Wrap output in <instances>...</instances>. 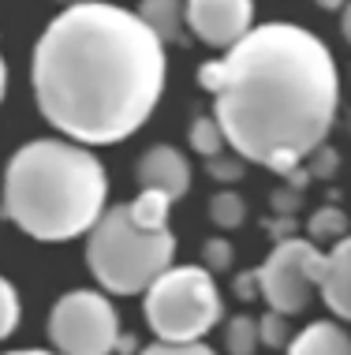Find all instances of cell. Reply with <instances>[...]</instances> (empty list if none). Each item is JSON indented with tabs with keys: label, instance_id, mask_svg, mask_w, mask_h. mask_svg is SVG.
I'll use <instances>...</instances> for the list:
<instances>
[{
	"label": "cell",
	"instance_id": "obj_1",
	"mask_svg": "<svg viewBox=\"0 0 351 355\" xmlns=\"http://www.w3.org/2000/svg\"><path fill=\"white\" fill-rule=\"evenodd\" d=\"M34 98L68 142L109 146L131 139L165 90V45L116 4H75L34 45Z\"/></svg>",
	"mask_w": 351,
	"mask_h": 355
},
{
	"label": "cell",
	"instance_id": "obj_2",
	"mask_svg": "<svg viewBox=\"0 0 351 355\" xmlns=\"http://www.w3.org/2000/svg\"><path fill=\"white\" fill-rule=\"evenodd\" d=\"M213 94V120L243 161L291 172L329 139L340 71L329 45L307 26H254L221 60L198 68Z\"/></svg>",
	"mask_w": 351,
	"mask_h": 355
},
{
	"label": "cell",
	"instance_id": "obj_3",
	"mask_svg": "<svg viewBox=\"0 0 351 355\" xmlns=\"http://www.w3.org/2000/svg\"><path fill=\"white\" fill-rule=\"evenodd\" d=\"M109 209V176L93 150L68 139H34L4 168V217L42 243L90 236Z\"/></svg>",
	"mask_w": 351,
	"mask_h": 355
},
{
	"label": "cell",
	"instance_id": "obj_4",
	"mask_svg": "<svg viewBox=\"0 0 351 355\" xmlns=\"http://www.w3.org/2000/svg\"><path fill=\"white\" fill-rule=\"evenodd\" d=\"M172 254H176V236L168 228L165 232L138 228L131 220L127 202L109 206L87 239L90 273L112 295L150 292V284L161 273L172 270Z\"/></svg>",
	"mask_w": 351,
	"mask_h": 355
},
{
	"label": "cell",
	"instance_id": "obj_5",
	"mask_svg": "<svg viewBox=\"0 0 351 355\" xmlns=\"http://www.w3.org/2000/svg\"><path fill=\"white\" fill-rule=\"evenodd\" d=\"M221 314V292L206 266H172L146 292V322L165 344H198Z\"/></svg>",
	"mask_w": 351,
	"mask_h": 355
},
{
	"label": "cell",
	"instance_id": "obj_6",
	"mask_svg": "<svg viewBox=\"0 0 351 355\" xmlns=\"http://www.w3.org/2000/svg\"><path fill=\"white\" fill-rule=\"evenodd\" d=\"M49 340L56 355H112L120 344V314L109 295L75 288L53 303Z\"/></svg>",
	"mask_w": 351,
	"mask_h": 355
},
{
	"label": "cell",
	"instance_id": "obj_7",
	"mask_svg": "<svg viewBox=\"0 0 351 355\" xmlns=\"http://www.w3.org/2000/svg\"><path fill=\"white\" fill-rule=\"evenodd\" d=\"M254 277L277 314H303L314 300V288L325 281V254L310 239H280Z\"/></svg>",
	"mask_w": 351,
	"mask_h": 355
},
{
	"label": "cell",
	"instance_id": "obj_8",
	"mask_svg": "<svg viewBox=\"0 0 351 355\" xmlns=\"http://www.w3.org/2000/svg\"><path fill=\"white\" fill-rule=\"evenodd\" d=\"M187 31L210 49H235L254 31L251 0H191L187 4Z\"/></svg>",
	"mask_w": 351,
	"mask_h": 355
},
{
	"label": "cell",
	"instance_id": "obj_9",
	"mask_svg": "<svg viewBox=\"0 0 351 355\" xmlns=\"http://www.w3.org/2000/svg\"><path fill=\"white\" fill-rule=\"evenodd\" d=\"M135 180H138V191H161L168 202H176L191 191V165L176 146L161 142V146H150L138 157Z\"/></svg>",
	"mask_w": 351,
	"mask_h": 355
},
{
	"label": "cell",
	"instance_id": "obj_10",
	"mask_svg": "<svg viewBox=\"0 0 351 355\" xmlns=\"http://www.w3.org/2000/svg\"><path fill=\"white\" fill-rule=\"evenodd\" d=\"M325 295L329 311L336 318L351 322V236H344L333 251L325 254V281L318 288Z\"/></svg>",
	"mask_w": 351,
	"mask_h": 355
},
{
	"label": "cell",
	"instance_id": "obj_11",
	"mask_svg": "<svg viewBox=\"0 0 351 355\" xmlns=\"http://www.w3.org/2000/svg\"><path fill=\"white\" fill-rule=\"evenodd\" d=\"M288 355H351V337L336 322H310L288 344Z\"/></svg>",
	"mask_w": 351,
	"mask_h": 355
},
{
	"label": "cell",
	"instance_id": "obj_12",
	"mask_svg": "<svg viewBox=\"0 0 351 355\" xmlns=\"http://www.w3.org/2000/svg\"><path fill=\"white\" fill-rule=\"evenodd\" d=\"M138 19L157 34L161 45L187 37V4H179V0H146L138 8Z\"/></svg>",
	"mask_w": 351,
	"mask_h": 355
},
{
	"label": "cell",
	"instance_id": "obj_13",
	"mask_svg": "<svg viewBox=\"0 0 351 355\" xmlns=\"http://www.w3.org/2000/svg\"><path fill=\"white\" fill-rule=\"evenodd\" d=\"M127 209H131V220H135L138 228H150V232H165L172 202H168L161 191H138V195L127 202Z\"/></svg>",
	"mask_w": 351,
	"mask_h": 355
},
{
	"label": "cell",
	"instance_id": "obj_14",
	"mask_svg": "<svg viewBox=\"0 0 351 355\" xmlns=\"http://www.w3.org/2000/svg\"><path fill=\"white\" fill-rule=\"evenodd\" d=\"M191 146L202 153V157L217 161V157L224 153V146H228V139H224L221 123H217L213 116H198V120L191 123Z\"/></svg>",
	"mask_w": 351,
	"mask_h": 355
},
{
	"label": "cell",
	"instance_id": "obj_15",
	"mask_svg": "<svg viewBox=\"0 0 351 355\" xmlns=\"http://www.w3.org/2000/svg\"><path fill=\"white\" fill-rule=\"evenodd\" d=\"M210 217H213L217 228H240L246 220V202L235 195V191H221V195H213V202H210Z\"/></svg>",
	"mask_w": 351,
	"mask_h": 355
},
{
	"label": "cell",
	"instance_id": "obj_16",
	"mask_svg": "<svg viewBox=\"0 0 351 355\" xmlns=\"http://www.w3.org/2000/svg\"><path fill=\"white\" fill-rule=\"evenodd\" d=\"M258 322L246 318V314H240V318L228 322V333H224V344H228L232 355H254V348H258Z\"/></svg>",
	"mask_w": 351,
	"mask_h": 355
},
{
	"label": "cell",
	"instance_id": "obj_17",
	"mask_svg": "<svg viewBox=\"0 0 351 355\" xmlns=\"http://www.w3.org/2000/svg\"><path fill=\"white\" fill-rule=\"evenodd\" d=\"M310 236L314 239H344L348 236V217L340 214V209H333V206H325V209H318L314 217H310Z\"/></svg>",
	"mask_w": 351,
	"mask_h": 355
},
{
	"label": "cell",
	"instance_id": "obj_18",
	"mask_svg": "<svg viewBox=\"0 0 351 355\" xmlns=\"http://www.w3.org/2000/svg\"><path fill=\"white\" fill-rule=\"evenodd\" d=\"M19 325V292L8 277H0V340H8Z\"/></svg>",
	"mask_w": 351,
	"mask_h": 355
},
{
	"label": "cell",
	"instance_id": "obj_19",
	"mask_svg": "<svg viewBox=\"0 0 351 355\" xmlns=\"http://www.w3.org/2000/svg\"><path fill=\"white\" fill-rule=\"evenodd\" d=\"M258 337H262L265 348H284V344H288V325H284V314H277V311L265 314V318L258 322Z\"/></svg>",
	"mask_w": 351,
	"mask_h": 355
},
{
	"label": "cell",
	"instance_id": "obj_20",
	"mask_svg": "<svg viewBox=\"0 0 351 355\" xmlns=\"http://www.w3.org/2000/svg\"><path fill=\"white\" fill-rule=\"evenodd\" d=\"M202 258H206V270H228L232 266V243L224 236H217L202 247Z\"/></svg>",
	"mask_w": 351,
	"mask_h": 355
},
{
	"label": "cell",
	"instance_id": "obj_21",
	"mask_svg": "<svg viewBox=\"0 0 351 355\" xmlns=\"http://www.w3.org/2000/svg\"><path fill=\"white\" fill-rule=\"evenodd\" d=\"M138 355H217V352L206 348L202 340L198 344H165V340H157V344H150V348L138 352Z\"/></svg>",
	"mask_w": 351,
	"mask_h": 355
},
{
	"label": "cell",
	"instance_id": "obj_22",
	"mask_svg": "<svg viewBox=\"0 0 351 355\" xmlns=\"http://www.w3.org/2000/svg\"><path fill=\"white\" fill-rule=\"evenodd\" d=\"M340 31H344V37H348V45H351V4L344 8V15H340Z\"/></svg>",
	"mask_w": 351,
	"mask_h": 355
},
{
	"label": "cell",
	"instance_id": "obj_23",
	"mask_svg": "<svg viewBox=\"0 0 351 355\" xmlns=\"http://www.w3.org/2000/svg\"><path fill=\"white\" fill-rule=\"evenodd\" d=\"M4 94H8V64H4V56H0V101H4Z\"/></svg>",
	"mask_w": 351,
	"mask_h": 355
},
{
	"label": "cell",
	"instance_id": "obj_24",
	"mask_svg": "<svg viewBox=\"0 0 351 355\" xmlns=\"http://www.w3.org/2000/svg\"><path fill=\"white\" fill-rule=\"evenodd\" d=\"M8 355H56V352H45V348H23V352H8Z\"/></svg>",
	"mask_w": 351,
	"mask_h": 355
}]
</instances>
